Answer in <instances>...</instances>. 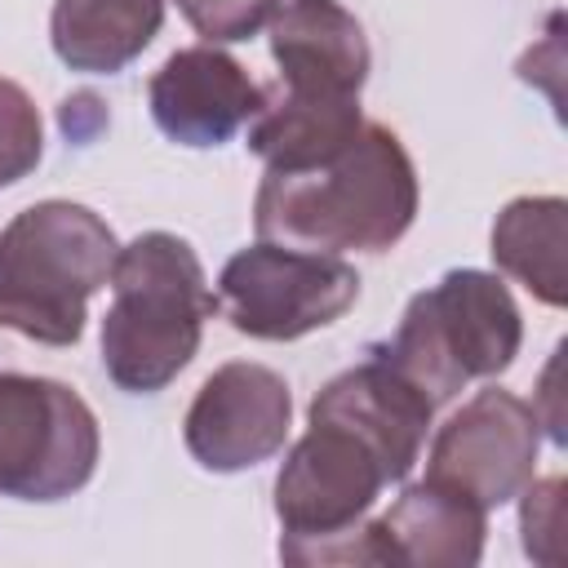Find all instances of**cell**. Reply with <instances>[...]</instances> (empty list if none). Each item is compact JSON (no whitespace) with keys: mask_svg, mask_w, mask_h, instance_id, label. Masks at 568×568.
Returning <instances> with one entry per match:
<instances>
[{"mask_svg":"<svg viewBox=\"0 0 568 568\" xmlns=\"http://www.w3.org/2000/svg\"><path fill=\"white\" fill-rule=\"evenodd\" d=\"M417 169L386 124H368L328 160L266 169L253 200L257 240L311 253H386L417 217Z\"/></svg>","mask_w":568,"mask_h":568,"instance_id":"cell-1","label":"cell"},{"mask_svg":"<svg viewBox=\"0 0 568 568\" xmlns=\"http://www.w3.org/2000/svg\"><path fill=\"white\" fill-rule=\"evenodd\" d=\"M102 315V368L129 395L164 390L200 351L217 297L195 248L173 231H142L115 253Z\"/></svg>","mask_w":568,"mask_h":568,"instance_id":"cell-2","label":"cell"},{"mask_svg":"<svg viewBox=\"0 0 568 568\" xmlns=\"http://www.w3.org/2000/svg\"><path fill=\"white\" fill-rule=\"evenodd\" d=\"M115 253V231L89 204L40 200L22 209L0 231V328L40 346H75Z\"/></svg>","mask_w":568,"mask_h":568,"instance_id":"cell-3","label":"cell"},{"mask_svg":"<svg viewBox=\"0 0 568 568\" xmlns=\"http://www.w3.org/2000/svg\"><path fill=\"white\" fill-rule=\"evenodd\" d=\"M395 484L382 453L337 417L306 413V435L275 475L284 564H373L364 515Z\"/></svg>","mask_w":568,"mask_h":568,"instance_id":"cell-4","label":"cell"},{"mask_svg":"<svg viewBox=\"0 0 568 568\" xmlns=\"http://www.w3.org/2000/svg\"><path fill=\"white\" fill-rule=\"evenodd\" d=\"M524 342V320L510 288L475 266L448 271L439 284L422 288L386 346H373L390 368H399L435 408L457 399L462 386L497 377L515 364Z\"/></svg>","mask_w":568,"mask_h":568,"instance_id":"cell-5","label":"cell"},{"mask_svg":"<svg viewBox=\"0 0 568 568\" xmlns=\"http://www.w3.org/2000/svg\"><path fill=\"white\" fill-rule=\"evenodd\" d=\"M102 457L93 408L53 377L0 373V493L62 501L80 493Z\"/></svg>","mask_w":568,"mask_h":568,"instance_id":"cell-6","label":"cell"},{"mask_svg":"<svg viewBox=\"0 0 568 568\" xmlns=\"http://www.w3.org/2000/svg\"><path fill=\"white\" fill-rule=\"evenodd\" d=\"M359 297V271L337 253H311L275 240L240 248L217 275V311L257 342H297L342 320Z\"/></svg>","mask_w":568,"mask_h":568,"instance_id":"cell-7","label":"cell"},{"mask_svg":"<svg viewBox=\"0 0 568 568\" xmlns=\"http://www.w3.org/2000/svg\"><path fill=\"white\" fill-rule=\"evenodd\" d=\"M541 417L515 390L488 386L470 395L430 439L426 479H439L484 510L519 497L537 470Z\"/></svg>","mask_w":568,"mask_h":568,"instance_id":"cell-8","label":"cell"},{"mask_svg":"<svg viewBox=\"0 0 568 568\" xmlns=\"http://www.w3.org/2000/svg\"><path fill=\"white\" fill-rule=\"evenodd\" d=\"M293 426V395L288 382L253 359H231L217 373L204 377L195 390L182 439L186 453L213 470V475H235L248 466L271 462Z\"/></svg>","mask_w":568,"mask_h":568,"instance_id":"cell-9","label":"cell"},{"mask_svg":"<svg viewBox=\"0 0 568 568\" xmlns=\"http://www.w3.org/2000/svg\"><path fill=\"white\" fill-rule=\"evenodd\" d=\"M151 120L178 146L231 142L266 102V89L217 44H191L164 58L146 84Z\"/></svg>","mask_w":568,"mask_h":568,"instance_id":"cell-10","label":"cell"},{"mask_svg":"<svg viewBox=\"0 0 568 568\" xmlns=\"http://www.w3.org/2000/svg\"><path fill=\"white\" fill-rule=\"evenodd\" d=\"M271 27L280 93L293 98H359L373 53L359 18L337 0H284Z\"/></svg>","mask_w":568,"mask_h":568,"instance_id":"cell-11","label":"cell"},{"mask_svg":"<svg viewBox=\"0 0 568 568\" xmlns=\"http://www.w3.org/2000/svg\"><path fill=\"white\" fill-rule=\"evenodd\" d=\"M306 413L337 417L351 430H359L382 453L390 479L399 484V479H408V470L422 457L435 404L399 368H390L382 355H368L364 364H355V368L337 373L333 382H324Z\"/></svg>","mask_w":568,"mask_h":568,"instance_id":"cell-12","label":"cell"},{"mask_svg":"<svg viewBox=\"0 0 568 568\" xmlns=\"http://www.w3.org/2000/svg\"><path fill=\"white\" fill-rule=\"evenodd\" d=\"M368 537L373 564L475 568L488 537V510L439 479H422L408 484L395 506L368 524Z\"/></svg>","mask_w":568,"mask_h":568,"instance_id":"cell-13","label":"cell"},{"mask_svg":"<svg viewBox=\"0 0 568 568\" xmlns=\"http://www.w3.org/2000/svg\"><path fill=\"white\" fill-rule=\"evenodd\" d=\"M164 4L169 0H53V53L80 75H115L160 36Z\"/></svg>","mask_w":568,"mask_h":568,"instance_id":"cell-14","label":"cell"},{"mask_svg":"<svg viewBox=\"0 0 568 568\" xmlns=\"http://www.w3.org/2000/svg\"><path fill=\"white\" fill-rule=\"evenodd\" d=\"M359 129H364L359 98L266 93L262 111L248 120V151L266 169H302L342 151Z\"/></svg>","mask_w":568,"mask_h":568,"instance_id":"cell-15","label":"cell"},{"mask_svg":"<svg viewBox=\"0 0 568 568\" xmlns=\"http://www.w3.org/2000/svg\"><path fill=\"white\" fill-rule=\"evenodd\" d=\"M564 244H568V204L564 195H519L493 222V262L510 280H519L537 302L564 306L568 275H564Z\"/></svg>","mask_w":568,"mask_h":568,"instance_id":"cell-16","label":"cell"},{"mask_svg":"<svg viewBox=\"0 0 568 568\" xmlns=\"http://www.w3.org/2000/svg\"><path fill=\"white\" fill-rule=\"evenodd\" d=\"M44 155V120L18 80L0 75V191L22 182Z\"/></svg>","mask_w":568,"mask_h":568,"instance_id":"cell-17","label":"cell"},{"mask_svg":"<svg viewBox=\"0 0 568 568\" xmlns=\"http://www.w3.org/2000/svg\"><path fill=\"white\" fill-rule=\"evenodd\" d=\"M284 0H178L182 18L204 36V44L248 40L257 36Z\"/></svg>","mask_w":568,"mask_h":568,"instance_id":"cell-18","label":"cell"},{"mask_svg":"<svg viewBox=\"0 0 568 568\" xmlns=\"http://www.w3.org/2000/svg\"><path fill=\"white\" fill-rule=\"evenodd\" d=\"M559 501H564V479L559 475L555 479H541V484L528 479L524 506H519V528H524V550L532 559H541V564H555L559 559V550H555V537L564 528Z\"/></svg>","mask_w":568,"mask_h":568,"instance_id":"cell-19","label":"cell"}]
</instances>
